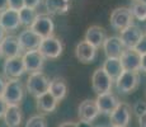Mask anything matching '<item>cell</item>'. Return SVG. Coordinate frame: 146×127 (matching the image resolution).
<instances>
[{
	"label": "cell",
	"instance_id": "16",
	"mask_svg": "<svg viewBox=\"0 0 146 127\" xmlns=\"http://www.w3.org/2000/svg\"><path fill=\"white\" fill-rule=\"evenodd\" d=\"M97 47H94L93 45H90L86 41H80L76 45L75 49V55L76 59L80 61L81 64H90L93 63L97 57Z\"/></svg>",
	"mask_w": 146,
	"mask_h": 127
},
{
	"label": "cell",
	"instance_id": "8",
	"mask_svg": "<svg viewBox=\"0 0 146 127\" xmlns=\"http://www.w3.org/2000/svg\"><path fill=\"white\" fill-rule=\"evenodd\" d=\"M131 112H132V108L130 104L119 102L114 111L109 114L111 125L117 127H127L131 121Z\"/></svg>",
	"mask_w": 146,
	"mask_h": 127
},
{
	"label": "cell",
	"instance_id": "25",
	"mask_svg": "<svg viewBox=\"0 0 146 127\" xmlns=\"http://www.w3.org/2000/svg\"><path fill=\"white\" fill-rule=\"evenodd\" d=\"M48 14H65L71 7V0H44Z\"/></svg>",
	"mask_w": 146,
	"mask_h": 127
},
{
	"label": "cell",
	"instance_id": "37",
	"mask_svg": "<svg viewBox=\"0 0 146 127\" xmlns=\"http://www.w3.org/2000/svg\"><path fill=\"white\" fill-rule=\"evenodd\" d=\"M58 127H76V122H72V121H69V122H64L61 123Z\"/></svg>",
	"mask_w": 146,
	"mask_h": 127
},
{
	"label": "cell",
	"instance_id": "7",
	"mask_svg": "<svg viewBox=\"0 0 146 127\" xmlns=\"http://www.w3.org/2000/svg\"><path fill=\"white\" fill-rule=\"evenodd\" d=\"M29 28L33 32L37 33L41 38H46L53 35L55 24H53V21L50 15H47V14H37L35 22Z\"/></svg>",
	"mask_w": 146,
	"mask_h": 127
},
{
	"label": "cell",
	"instance_id": "1",
	"mask_svg": "<svg viewBox=\"0 0 146 127\" xmlns=\"http://www.w3.org/2000/svg\"><path fill=\"white\" fill-rule=\"evenodd\" d=\"M23 95H24V88L19 79H9L5 83V88L1 97L7 102V104L19 106L22 99H23Z\"/></svg>",
	"mask_w": 146,
	"mask_h": 127
},
{
	"label": "cell",
	"instance_id": "10",
	"mask_svg": "<svg viewBox=\"0 0 146 127\" xmlns=\"http://www.w3.org/2000/svg\"><path fill=\"white\" fill-rule=\"evenodd\" d=\"M3 71L7 79H19L22 75L26 72V67L23 64L22 56H15V57L5 59L3 64Z\"/></svg>",
	"mask_w": 146,
	"mask_h": 127
},
{
	"label": "cell",
	"instance_id": "12",
	"mask_svg": "<svg viewBox=\"0 0 146 127\" xmlns=\"http://www.w3.org/2000/svg\"><path fill=\"white\" fill-rule=\"evenodd\" d=\"M119 61L123 70L127 71H139L140 63H141V55L135 49H125L119 56Z\"/></svg>",
	"mask_w": 146,
	"mask_h": 127
},
{
	"label": "cell",
	"instance_id": "38",
	"mask_svg": "<svg viewBox=\"0 0 146 127\" xmlns=\"http://www.w3.org/2000/svg\"><path fill=\"white\" fill-rule=\"evenodd\" d=\"M8 8V0H0V12L5 10Z\"/></svg>",
	"mask_w": 146,
	"mask_h": 127
},
{
	"label": "cell",
	"instance_id": "36",
	"mask_svg": "<svg viewBox=\"0 0 146 127\" xmlns=\"http://www.w3.org/2000/svg\"><path fill=\"white\" fill-rule=\"evenodd\" d=\"M76 127H93L92 126V122H86V121H79L76 122Z\"/></svg>",
	"mask_w": 146,
	"mask_h": 127
},
{
	"label": "cell",
	"instance_id": "35",
	"mask_svg": "<svg viewBox=\"0 0 146 127\" xmlns=\"http://www.w3.org/2000/svg\"><path fill=\"white\" fill-rule=\"evenodd\" d=\"M139 118V126L140 127H146V112L144 114H141L140 117H137Z\"/></svg>",
	"mask_w": 146,
	"mask_h": 127
},
{
	"label": "cell",
	"instance_id": "14",
	"mask_svg": "<svg viewBox=\"0 0 146 127\" xmlns=\"http://www.w3.org/2000/svg\"><path fill=\"white\" fill-rule=\"evenodd\" d=\"M95 103H97L99 113L111 114L114 111V108L118 106L119 100L112 92H108V93H104V94L98 95L97 99H95Z\"/></svg>",
	"mask_w": 146,
	"mask_h": 127
},
{
	"label": "cell",
	"instance_id": "23",
	"mask_svg": "<svg viewBox=\"0 0 146 127\" xmlns=\"http://www.w3.org/2000/svg\"><path fill=\"white\" fill-rule=\"evenodd\" d=\"M48 92L55 97V99L57 102L62 100L66 97L67 93V85L62 78H53L52 80H50V86H48Z\"/></svg>",
	"mask_w": 146,
	"mask_h": 127
},
{
	"label": "cell",
	"instance_id": "20",
	"mask_svg": "<svg viewBox=\"0 0 146 127\" xmlns=\"http://www.w3.org/2000/svg\"><path fill=\"white\" fill-rule=\"evenodd\" d=\"M106 38H107L106 29L99 27V25H92V27H89L85 32V36H84V41L89 42V43L93 45L97 49L103 46V42H104Z\"/></svg>",
	"mask_w": 146,
	"mask_h": 127
},
{
	"label": "cell",
	"instance_id": "11",
	"mask_svg": "<svg viewBox=\"0 0 146 127\" xmlns=\"http://www.w3.org/2000/svg\"><path fill=\"white\" fill-rule=\"evenodd\" d=\"M23 59V64L26 67V71L29 72H36V71H42L44 65V60L43 55L38 50H31V51H26L24 55L22 56Z\"/></svg>",
	"mask_w": 146,
	"mask_h": 127
},
{
	"label": "cell",
	"instance_id": "13",
	"mask_svg": "<svg viewBox=\"0 0 146 127\" xmlns=\"http://www.w3.org/2000/svg\"><path fill=\"white\" fill-rule=\"evenodd\" d=\"M0 25L5 32L17 31L21 27V19H19L18 10L7 8L5 10L0 12Z\"/></svg>",
	"mask_w": 146,
	"mask_h": 127
},
{
	"label": "cell",
	"instance_id": "41",
	"mask_svg": "<svg viewBox=\"0 0 146 127\" xmlns=\"http://www.w3.org/2000/svg\"><path fill=\"white\" fill-rule=\"evenodd\" d=\"M139 1H141V3H145V4H146V0H139Z\"/></svg>",
	"mask_w": 146,
	"mask_h": 127
},
{
	"label": "cell",
	"instance_id": "26",
	"mask_svg": "<svg viewBox=\"0 0 146 127\" xmlns=\"http://www.w3.org/2000/svg\"><path fill=\"white\" fill-rule=\"evenodd\" d=\"M37 12L33 8H28V7H23L19 10V19H21V25L29 28L32 23L35 22L36 17H37Z\"/></svg>",
	"mask_w": 146,
	"mask_h": 127
},
{
	"label": "cell",
	"instance_id": "28",
	"mask_svg": "<svg viewBox=\"0 0 146 127\" xmlns=\"http://www.w3.org/2000/svg\"><path fill=\"white\" fill-rule=\"evenodd\" d=\"M26 127H47V122L43 116L36 114V116H32V117L28 118Z\"/></svg>",
	"mask_w": 146,
	"mask_h": 127
},
{
	"label": "cell",
	"instance_id": "17",
	"mask_svg": "<svg viewBox=\"0 0 146 127\" xmlns=\"http://www.w3.org/2000/svg\"><path fill=\"white\" fill-rule=\"evenodd\" d=\"M144 35L142 31L140 29V27H137L136 24H131L127 28H125L123 31H121V41H122L125 49H133L136 46V43L139 42V39L141 38V36Z\"/></svg>",
	"mask_w": 146,
	"mask_h": 127
},
{
	"label": "cell",
	"instance_id": "27",
	"mask_svg": "<svg viewBox=\"0 0 146 127\" xmlns=\"http://www.w3.org/2000/svg\"><path fill=\"white\" fill-rule=\"evenodd\" d=\"M130 10H131V14H132L133 19H137V21H140V22L146 21V4L145 3H141V1H139V0H133Z\"/></svg>",
	"mask_w": 146,
	"mask_h": 127
},
{
	"label": "cell",
	"instance_id": "5",
	"mask_svg": "<svg viewBox=\"0 0 146 127\" xmlns=\"http://www.w3.org/2000/svg\"><path fill=\"white\" fill-rule=\"evenodd\" d=\"M132 21L133 17L131 14V10L125 7L116 8L111 13V17H109V22H111L112 28H114L116 31H119V32L132 24Z\"/></svg>",
	"mask_w": 146,
	"mask_h": 127
},
{
	"label": "cell",
	"instance_id": "24",
	"mask_svg": "<svg viewBox=\"0 0 146 127\" xmlns=\"http://www.w3.org/2000/svg\"><path fill=\"white\" fill-rule=\"evenodd\" d=\"M102 69L108 74V76L113 81L116 80L123 71V67H122V65H121V61L118 57H107L104 64H103V66H102Z\"/></svg>",
	"mask_w": 146,
	"mask_h": 127
},
{
	"label": "cell",
	"instance_id": "21",
	"mask_svg": "<svg viewBox=\"0 0 146 127\" xmlns=\"http://www.w3.org/2000/svg\"><path fill=\"white\" fill-rule=\"evenodd\" d=\"M36 99H37V102H36L37 109L42 113H51L56 109L58 103L50 92H46L43 94L38 95V97H36Z\"/></svg>",
	"mask_w": 146,
	"mask_h": 127
},
{
	"label": "cell",
	"instance_id": "30",
	"mask_svg": "<svg viewBox=\"0 0 146 127\" xmlns=\"http://www.w3.org/2000/svg\"><path fill=\"white\" fill-rule=\"evenodd\" d=\"M133 49L136 50L140 55L146 53V33H144V35L141 36V38L139 39V42L136 43V46H135Z\"/></svg>",
	"mask_w": 146,
	"mask_h": 127
},
{
	"label": "cell",
	"instance_id": "9",
	"mask_svg": "<svg viewBox=\"0 0 146 127\" xmlns=\"http://www.w3.org/2000/svg\"><path fill=\"white\" fill-rule=\"evenodd\" d=\"M22 47L19 45L18 36L8 35L0 41V56L5 59L15 57V56H21Z\"/></svg>",
	"mask_w": 146,
	"mask_h": 127
},
{
	"label": "cell",
	"instance_id": "40",
	"mask_svg": "<svg viewBox=\"0 0 146 127\" xmlns=\"http://www.w3.org/2000/svg\"><path fill=\"white\" fill-rule=\"evenodd\" d=\"M5 37V31L1 28V25H0V41H1L3 38Z\"/></svg>",
	"mask_w": 146,
	"mask_h": 127
},
{
	"label": "cell",
	"instance_id": "31",
	"mask_svg": "<svg viewBox=\"0 0 146 127\" xmlns=\"http://www.w3.org/2000/svg\"><path fill=\"white\" fill-rule=\"evenodd\" d=\"M24 7V0H8V8L14 10H21Z\"/></svg>",
	"mask_w": 146,
	"mask_h": 127
},
{
	"label": "cell",
	"instance_id": "3",
	"mask_svg": "<svg viewBox=\"0 0 146 127\" xmlns=\"http://www.w3.org/2000/svg\"><path fill=\"white\" fill-rule=\"evenodd\" d=\"M116 89L122 94H130L139 86L140 76L137 71H127L123 70L122 74L114 80Z\"/></svg>",
	"mask_w": 146,
	"mask_h": 127
},
{
	"label": "cell",
	"instance_id": "42",
	"mask_svg": "<svg viewBox=\"0 0 146 127\" xmlns=\"http://www.w3.org/2000/svg\"><path fill=\"white\" fill-rule=\"evenodd\" d=\"M95 127H107V126H95Z\"/></svg>",
	"mask_w": 146,
	"mask_h": 127
},
{
	"label": "cell",
	"instance_id": "6",
	"mask_svg": "<svg viewBox=\"0 0 146 127\" xmlns=\"http://www.w3.org/2000/svg\"><path fill=\"white\" fill-rule=\"evenodd\" d=\"M112 86H113V80L109 78L108 74L102 67L97 69L93 72V75H92V88L97 93V95L111 92Z\"/></svg>",
	"mask_w": 146,
	"mask_h": 127
},
{
	"label": "cell",
	"instance_id": "22",
	"mask_svg": "<svg viewBox=\"0 0 146 127\" xmlns=\"http://www.w3.org/2000/svg\"><path fill=\"white\" fill-rule=\"evenodd\" d=\"M4 122L7 127H21L22 123V109L19 106L8 104L4 113Z\"/></svg>",
	"mask_w": 146,
	"mask_h": 127
},
{
	"label": "cell",
	"instance_id": "34",
	"mask_svg": "<svg viewBox=\"0 0 146 127\" xmlns=\"http://www.w3.org/2000/svg\"><path fill=\"white\" fill-rule=\"evenodd\" d=\"M140 70L146 74V53L141 55V63H140Z\"/></svg>",
	"mask_w": 146,
	"mask_h": 127
},
{
	"label": "cell",
	"instance_id": "39",
	"mask_svg": "<svg viewBox=\"0 0 146 127\" xmlns=\"http://www.w3.org/2000/svg\"><path fill=\"white\" fill-rule=\"evenodd\" d=\"M5 83L7 81L4 80V79L0 76V97H1V94H3V92H4V88H5Z\"/></svg>",
	"mask_w": 146,
	"mask_h": 127
},
{
	"label": "cell",
	"instance_id": "29",
	"mask_svg": "<svg viewBox=\"0 0 146 127\" xmlns=\"http://www.w3.org/2000/svg\"><path fill=\"white\" fill-rule=\"evenodd\" d=\"M132 112L137 117H140L141 114H144L146 112V102L144 100H137L136 103L132 106Z\"/></svg>",
	"mask_w": 146,
	"mask_h": 127
},
{
	"label": "cell",
	"instance_id": "43",
	"mask_svg": "<svg viewBox=\"0 0 146 127\" xmlns=\"http://www.w3.org/2000/svg\"><path fill=\"white\" fill-rule=\"evenodd\" d=\"M111 127H117V126H111Z\"/></svg>",
	"mask_w": 146,
	"mask_h": 127
},
{
	"label": "cell",
	"instance_id": "19",
	"mask_svg": "<svg viewBox=\"0 0 146 127\" xmlns=\"http://www.w3.org/2000/svg\"><path fill=\"white\" fill-rule=\"evenodd\" d=\"M103 51H104L107 57H118L121 56V53L125 50L122 41H121L119 36H111L107 37L103 42Z\"/></svg>",
	"mask_w": 146,
	"mask_h": 127
},
{
	"label": "cell",
	"instance_id": "2",
	"mask_svg": "<svg viewBox=\"0 0 146 127\" xmlns=\"http://www.w3.org/2000/svg\"><path fill=\"white\" fill-rule=\"evenodd\" d=\"M48 86H50V79L42 71L31 72L27 79V89L35 97H38V95L48 92Z\"/></svg>",
	"mask_w": 146,
	"mask_h": 127
},
{
	"label": "cell",
	"instance_id": "4",
	"mask_svg": "<svg viewBox=\"0 0 146 127\" xmlns=\"http://www.w3.org/2000/svg\"><path fill=\"white\" fill-rule=\"evenodd\" d=\"M62 42L60 41L57 37H50L42 38L41 45L38 47V51L43 55L44 59H50V60H55V59L60 57V55L62 53Z\"/></svg>",
	"mask_w": 146,
	"mask_h": 127
},
{
	"label": "cell",
	"instance_id": "44",
	"mask_svg": "<svg viewBox=\"0 0 146 127\" xmlns=\"http://www.w3.org/2000/svg\"><path fill=\"white\" fill-rule=\"evenodd\" d=\"M145 31H146V27H145Z\"/></svg>",
	"mask_w": 146,
	"mask_h": 127
},
{
	"label": "cell",
	"instance_id": "18",
	"mask_svg": "<svg viewBox=\"0 0 146 127\" xmlns=\"http://www.w3.org/2000/svg\"><path fill=\"white\" fill-rule=\"evenodd\" d=\"M78 116L81 121H86V122H93L95 118L99 116V111L95 100L93 99H85L79 104V109H78Z\"/></svg>",
	"mask_w": 146,
	"mask_h": 127
},
{
	"label": "cell",
	"instance_id": "32",
	"mask_svg": "<svg viewBox=\"0 0 146 127\" xmlns=\"http://www.w3.org/2000/svg\"><path fill=\"white\" fill-rule=\"evenodd\" d=\"M43 0H24V7L28 8H33V9H37L41 5V3Z\"/></svg>",
	"mask_w": 146,
	"mask_h": 127
},
{
	"label": "cell",
	"instance_id": "33",
	"mask_svg": "<svg viewBox=\"0 0 146 127\" xmlns=\"http://www.w3.org/2000/svg\"><path fill=\"white\" fill-rule=\"evenodd\" d=\"M7 107H8L7 102L3 99V97H0V118L4 117V113H5V111H7Z\"/></svg>",
	"mask_w": 146,
	"mask_h": 127
},
{
	"label": "cell",
	"instance_id": "15",
	"mask_svg": "<svg viewBox=\"0 0 146 127\" xmlns=\"http://www.w3.org/2000/svg\"><path fill=\"white\" fill-rule=\"evenodd\" d=\"M19 45H21L23 51H31V50H38L41 45L42 38L37 35L36 32H33L31 28L22 31L18 36Z\"/></svg>",
	"mask_w": 146,
	"mask_h": 127
}]
</instances>
